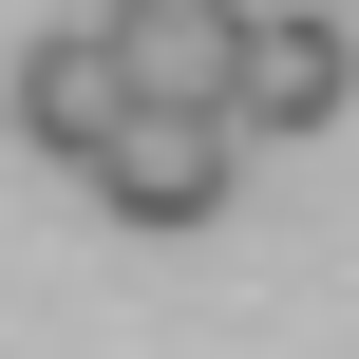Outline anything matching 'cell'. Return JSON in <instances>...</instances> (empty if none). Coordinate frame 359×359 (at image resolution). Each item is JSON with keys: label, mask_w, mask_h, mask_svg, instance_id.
I'll return each mask as SVG.
<instances>
[{"label": "cell", "mask_w": 359, "mask_h": 359, "mask_svg": "<svg viewBox=\"0 0 359 359\" xmlns=\"http://www.w3.org/2000/svg\"><path fill=\"white\" fill-rule=\"evenodd\" d=\"M76 170H95V208H114V227H208V208L246 189V133H227V114H189V95H114V133H95Z\"/></svg>", "instance_id": "obj_1"}, {"label": "cell", "mask_w": 359, "mask_h": 359, "mask_svg": "<svg viewBox=\"0 0 359 359\" xmlns=\"http://www.w3.org/2000/svg\"><path fill=\"white\" fill-rule=\"evenodd\" d=\"M114 95H133V76H114V38H95V19H38V38L0 57V114H19V151H38V170H76V151L114 133Z\"/></svg>", "instance_id": "obj_3"}, {"label": "cell", "mask_w": 359, "mask_h": 359, "mask_svg": "<svg viewBox=\"0 0 359 359\" xmlns=\"http://www.w3.org/2000/svg\"><path fill=\"white\" fill-rule=\"evenodd\" d=\"M341 95H359V38H341V0H246V38H227V133L246 151H303V133H341Z\"/></svg>", "instance_id": "obj_2"}, {"label": "cell", "mask_w": 359, "mask_h": 359, "mask_svg": "<svg viewBox=\"0 0 359 359\" xmlns=\"http://www.w3.org/2000/svg\"><path fill=\"white\" fill-rule=\"evenodd\" d=\"M95 38H114V76L133 95H227V38H246V0H95Z\"/></svg>", "instance_id": "obj_4"}]
</instances>
